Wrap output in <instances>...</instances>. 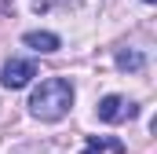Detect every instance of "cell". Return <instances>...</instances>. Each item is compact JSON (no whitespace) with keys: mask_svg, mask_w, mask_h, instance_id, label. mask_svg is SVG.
Here are the masks:
<instances>
[{"mask_svg":"<svg viewBox=\"0 0 157 154\" xmlns=\"http://www.w3.org/2000/svg\"><path fill=\"white\" fill-rule=\"evenodd\" d=\"M37 77V63L33 59H7L4 66H0V84L4 88H26L29 81Z\"/></svg>","mask_w":157,"mask_h":154,"instance_id":"cell-2","label":"cell"},{"mask_svg":"<svg viewBox=\"0 0 157 154\" xmlns=\"http://www.w3.org/2000/svg\"><path fill=\"white\" fill-rule=\"evenodd\" d=\"M113 63H117V70H124V74H143L146 70V55L139 48H121Z\"/></svg>","mask_w":157,"mask_h":154,"instance_id":"cell-4","label":"cell"},{"mask_svg":"<svg viewBox=\"0 0 157 154\" xmlns=\"http://www.w3.org/2000/svg\"><path fill=\"white\" fill-rule=\"evenodd\" d=\"M18 154H48V147H44V151H40V147H22Z\"/></svg>","mask_w":157,"mask_h":154,"instance_id":"cell-8","label":"cell"},{"mask_svg":"<svg viewBox=\"0 0 157 154\" xmlns=\"http://www.w3.org/2000/svg\"><path fill=\"white\" fill-rule=\"evenodd\" d=\"M73 107V84L66 77H44L29 95V114L37 121H62Z\"/></svg>","mask_w":157,"mask_h":154,"instance_id":"cell-1","label":"cell"},{"mask_svg":"<svg viewBox=\"0 0 157 154\" xmlns=\"http://www.w3.org/2000/svg\"><path fill=\"white\" fill-rule=\"evenodd\" d=\"M22 40H26L33 51H40V55H51V51H59V44H62V40L55 37V33H48V30H33V33H26Z\"/></svg>","mask_w":157,"mask_h":154,"instance_id":"cell-5","label":"cell"},{"mask_svg":"<svg viewBox=\"0 0 157 154\" xmlns=\"http://www.w3.org/2000/svg\"><path fill=\"white\" fill-rule=\"evenodd\" d=\"M102 151L124 154V143H121V140H99V136H91V140H88V151H84V154H102Z\"/></svg>","mask_w":157,"mask_h":154,"instance_id":"cell-6","label":"cell"},{"mask_svg":"<svg viewBox=\"0 0 157 154\" xmlns=\"http://www.w3.org/2000/svg\"><path fill=\"white\" fill-rule=\"evenodd\" d=\"M135 114H139V107L124 95H102L99 99V121H106V125H121V121H128Z\"/></svg>","mask_w":157,"mask_h":154,"instance_id":"cell-3","label":"cell"},{"mask_svg":"<svg viewBox=\"0 0 157 154\" xmlns=\"http://www.w3.org/2000/svg\"><path fill=\"white\" fill-rule=\"evenodd\" d=\"M33 11H51V7H66V4H77V0H29Z\"/></svg>","mask_w":157,"mask_h":154,"instance_id":"cell-7","label":"cell"},{"mask_svg":"<svg viewBox=\"0 0 157 154\" xmlns=\"http://www.w3.org/2000/svg\"><path fill=\"white\" fill-rule=\"evenodd\" d=\"M143 4H154V0H143Z\"/></svg>","mask_w":157,"mask_h":154,"instance_id":"cell-9","label":"cell"}]
</instances>
